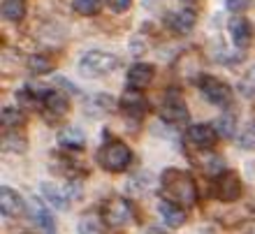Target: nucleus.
I'll list each match as a JSON object with an SVG mask.
<instances>
[{"label":"nucleus","instance_id":"16","mask_svg":"<svg viewBox=\"0 0 255 234\" xmlns=\"http://www.w3.org/2000/svg\"><path fill=\"white\" fill-rule=\"evenodd\" d=\"M88 116H95V118H100V116H107L112 109H114V100L107 98V95H93V98H88L86 105H84Z\"/></svg>","mask_w":255,"mask_h":234},{"label":"nucleus","instance_id":"24","mask_svg":"<svg viewBox=\"0 0 255 234\" xmlns=\"http://www.w3.org/2000/svg\"><path fill=\"white\" fill-rule=\"evenodd\" d=\"M100 0H74L72 2V9L81 16H93V14L100 12Z\"/></svg>","mask_w":255,"mask_h":234},{"label":"nucleus","instance_id":"19","mask_svg":"<svg viewBox=\"0 0 255 234\" xmlns=\"http://www.w3.org/2000/svg\"><path fill=\"white\" fill-rule=\"evenodd\" d=\"M42 102H44V107L51 114H58V116H63L67 112V107H70V102H67V98L61 91H49V88H47V93H44V98H42Z\"/></svg>","mask_w":255,"mask_h":234},{"label":"nucleus","instance_id":"33","mask_svg":"<svg viewBox=\"0 0 255 234\" xmlns=\"http://www.w3.org/2000/svg\"><path fill=\"white\" fill-rule=\"evenodd\" d=\"M148 234H165V232H162V230H158V228H151V230H148Z\"/></svg>","mask_w":255,"mask_h":234},{"label":"nucleus","instance_id":"22","mask_svg":"<svg viewBox=\"0 0 255 234\" xmlns=\"http://www.w3.org/2000/svg\"><path fill=\"white\" fill-rule=\"evenodd\" d=\"M79 234H105V221L98 216H84L79 223Z\"/></svg>","mask_w":255,"mask_h":234},{"label":"nucleus","instance_id":"7","mask_svg":"<svg viewBox=\"0 0 255 234\" xmlns=\"http://www.w3.org/2000/svg\"><path fill=\"white\" fill-rule=\"evenodd\" d=\"M216 197L221 202H235L242 197V181L235 172H223L216 179Z\"/></svg>","mask_w":255,"mask_h":234},{"label":"nucleus","instance_id":"26","mask_svg":"<svg viewBox=\"0 0 255 234\" xmlns=\"http://www.w3.org/2000/svg\"><path fill=\"white\" fill-rule=\"evenodd\" d=\"M239 91H242L244 98L255 100V65L242 77V81H239Z\"/></svg>","mask_w":255,"mask_h":234},{"label":"nucleus","instance_id":"27","mask_svg":"<svg viewBox=\"0 0 255 234\" xmlns=\"http://www.w3.org/2000/svg\"><path fill=\"white\" fill-rule=\"evenodd\" d=\"M0 120H2V125L5 127H16V125L23 123V114L14 107H5L2 109V114H0Z\"/></svg>","mask_w":255,"mask_h":234},{"label":"nucleus","instance_id":"4","mask_svg":"<svg viewBox=\"0 0 255 234\" xmlns=\"http://www.w3.org/2000/svg\"><path fill=\"white\" fill-rule=\"evenodd\" d=\"M102 221L114 230L128 228L132 223V207H130V202H126L123 197L107 200L102 204Z\"/></svg>","mask_w":255,"mask_h":234},{"label":"nucleus","instance_id":"31","mask_svg":"<svg viewBox=\"0 0 255 234\" xmlns=\"http://www.w3.org/2000/svg\"><path fill=\"white\" fill-rule=\"evenodd\" d=\"M251 5V0H228V9L230 12H244Z\"/></svg>","mask_w":255,"mask_h":234},{"label":"nucleus","instance_id":"11","mask_svg":"<svg viewBox=\"0 0 255 234\" xmlns=\"http://www.w3.org/2000/svg\"><path fill=\"white\" fill-rule=\"evenodd\" d=\"M28 214H30V218H33V223L37 225V228L47 230V232H51V230L56 228L51 211H49V209L44 207V202L37 200V197H33V200L28 202Z\"/></svg>","mask_w":255,"mask_h":234},{"label":"nucleus","instance_id":"29","mask_svg":"<svg viewBox=\"0 0 255 234\" xmlns=\"http://www.w3.org/2000/svg\"><path fill=\"white\" fill-rule=\"evenodd\" d=\"M239 144H242V148H246V151H253L255 148V125L244 130V134L239 137Z\"/></svg>","mask_w":255,"mask_h":234},{"label":"nucleus","instance_id":"6","mask_svg":"<svg viewBox=\"0 0 255 234\" xmlns=\"http://www.w3.org/2000/svg\"><path fill=\"white\" fill-rule=\"evenodd\" d=\"M119 107H121V112L128 116V118L139 120V118H144V116H146L148 102H146V98L137 91V88H130V91H126V93L121 95Z\"/></svg>","mask_w":255,"mask_h":234},{"label":"nucleus","instance_id":"12","mask_svg":"<svg viewBox=\"0 0 255 234\" xmlns=\"http://www.w3.org/2000/svg\"><path fill=\"white\" fill-rule=\"evenodd\" d=\"M158 211H160L162 221H165V225L172 230H179L186 223V214H183V209L176 204V202L172 200H162L160 204H158Z\"/></svg>","mask_w":255,"mask_h":234},{"label":"nucleus","instance_id":"21","mask_svg":"<svg viewBox=\"0 0 255 234\" xmlns=\"http://www.w3.org/2000/svg\"><path fill=\"white\" fill-rule=\"evenodd\" d=\"M2 16H5L7 21H21L26 16L23 0H5V2H2Z\"/></svg>","mask_w":255,"mask_h":234},{"label":"nucleus","instance_id":"30","mask_svg":"<svg viewBox=\"0 0 255 234\" xmlns=\"http://www.w3.org/2000/svg\"><path fill=\"white\" fill-rule=\"evenodd\" d=\"M107 2L114 12H126V9H130V5H132V0H107Z\"/></svg>","mask_w":255,"mask_h":234},{"label":"nucleus","instance_id":"1","mask_svg":"<svg viewBox=\"0 0 255 234\" xmlns=\"http://www.w3.org/2000/svg\"><path fill=\"white\" fill-rule=\"evenodd\" d=\"M162 190L179 207H193L197 202V186L181 169H167L162 174Z\"/></svg>","mask_w":255,"mask_h":234},{"label":"nucleus","instance_id":"32","mask_svg":"<svg viewBox=\"0 0 255 234\" xmlns=\"http://www.w3.org/2000/svg\"><path fill=\"white\" fill-rule=\"evenodd\" d=\"M16 100H19L21 105H30V102H33V98H30V88H21L19 93H16Z\"/></svg>","mask_w":255,"mask_h":234},{"label":"nucleus","instance_id":"5","mask_svg":"<svg viewBox=\"0 0 255 234\" xmlns=\"http://www.w3.org/2000/svg\"><path fill=\"white\" fill-rule=\"evenodd\" d=\"M200 88H202V93H204V98L211 105H216V107L225 109L232 105V91H230V86L225 81L216 79V77H202Z\"/></svg>","mask_w":255,"mask_h":234},{"label":"nucleus","instance_id":"20","mask_svg":"<svg viewBox=\"0 0 255 234\" xmlns=\"http://www.w3.org/2000/svg\"><path fill=\"white\" fill-rule=\"evenodd\" d=\"M214 130L218 137H225V139H230V137H235L237 132V118L235 114H221L218 118L214 120Z\"/></svg>","mask_w":255,"mask_h":234},{"label":"nucleus","instance_id":"17","mask_svg":"<svg viewBox=\"0 0 255 234\" xmlns=\"http://www.w3.org/2000/svg\"><path fill=\"white\" fill-rule=\"evenodd\" d=\"M58 144L65 148H72V151H79L86 144V137H84L79 127H63L58 132Z\"/></svg>","mask_w":255,"mask_h":234},{"label":"nucleus","instance_id":"18","mask_svg":"<svg viewBox=\"0 0 255 234\" xmlns=\"http://www.w3.org/2000/svg\"><path fill=\"white\" fill-rule=\"evenodd\" d=\"M167 23L174 28L176 33H188V30L195 28V12L193 9H181V12L169 14Z\"/></svg>","mask_w":255,"mask_h":234},{"label":"nucleus","instance_id":"15","mask_svg":"<svg viewBox=\"0 0 255 234\" xmlns=\"http://www.w3.org/2000/svg\"><path fill=\"white\" fill-rule=\"evenodd\" d=\"M151 79H153V67L146 65V63H137L128 72V84H130V88H137V91L148 86Z\"/></svg>","mask_w":255,"mask_h":234},{"label":"nucleus","instance_id":"25","mask_svg":"<svg viewBox=\"0 0 255 234\" xmlns=\"http://www.w3.org/2000/svg\"><path fill=\"white\" fill-rule=\"evenodd\" d=\"M28 67H30V72H37V74H47L51 72V60L47 58L44 54H33L28 58Z\"/></svg>","mask_w":255,"mask_h":234},{"label":"nucleus","instance_id":"28","mask_svg":"<svg viewBox=\"0 0 255 234\" xmlns=\"http://www.w3.org/2000/svg\"><path fill=\"white\" fill-rule=\"evenodd\" d=\"M2 148H5V151H12V153H23V151H26V141L9 134V137L2 139Z\"/></svg>","mask_w":255,"mask_h":234},{"label":"nucleus","instance_id":"13","mask_svg":"<svg viewBox=\"0 0 255 234\" xmlns=\"http://www.w3.org/2000/svg\"><path fill=\"white\" fill-rule=\"evenodd\" d=\"M186 134H188V141H190V144H193V146H200V148H209L216 141L214 125H204V123L190 125Z\"/></svg>","mask_w":255,"mask_h":234},{"label":"nucleus","instance_id":"9","mask_svg":"<svg viewBox=\"0 0 255 234\" xmlns=\"http://www.w3.org/2000/svg\"><path fill=\"white\" fill-rule=\"evenodd\" d=\"M42 195H44V200L51 202V207L58 209V211H67V209H70L72 188L58 186V183H42Z\"/></svg>","mask_w":255,"mask_h":234},{"label":"nucleus","instance_id":"2","mask_svg":"<svg viewBox=\"0 0 255 234\" xmlns=\"http://www.w3.org/2000/svg\"><path fill=\"white\" fill-rule=\"evenodd\" d=\"M119 67V58L107 51H91L81 58L79 72L86 79H95V77H107L109 72H114Z\"/></svg>","mask_w":255,"mask_h":234},{"label":"nucleus","instance_id":"3","mask_svg":"<svg viewBox=\"0 0 255 234\" xmlns=\"http://www.w3.org/2000/svg\"><path fill=\"white\" fill-rule=\"evenodd\" d=\"M100 165L109 172H126L132 162V153L123 141H109L100 148Z\"/></svg>","mask_w":255,"mask_h":234},{"label":"nucleus","instance_id":"14","mask_svg":"<svg viewBox=\"0 0 255 234\" xmlns=\"http://www.w3.org/2000/svg\"><path fill=\"white\" fill-rule=\"evenodd\" d=\"M0 211L5 216H19L23 211V200L12 188H0Z\"/></svg>","mask_w":255,"mask_h":234},{"label":"nucleus","instance_id":"8","mask_svg":"<svg viewBox=\"0 0 255 234\" xmlns=\"http://www.w3.org/2000/svg\"><path fill=\"white\" fill-rule=\"evenodd\" d=\"M162 116L172 123H181V120L188 118V109H186V102L179 95L176 88H169L165 100H162Z\"/></svg>","mask_w":255,"mask_h":234},{"label":"nucleus","instance_id":"10","mask_svg":"<svg viewBox=\"0 0 255 234\" xmlns=\"http://www.w3.org/2000/svg\"><path fill=\"white\" fill-rule=\"evenodd\" d=\"M230 37L235 42V47L246 49L253 42V26L246 16H235L230 19Z\"/></svg>","mask_w":255,"mask_h":234},{"label":"nucleus","instance_id":"23","mask_svg":"<svg viewBox=\"0 0 255 234\" xmlns=\"http://www.w3.org/2000/svg\"><path fill=\"white\" fill-rule=\"evenodd\" d=\"M200 165L204 167V172H209V174H223V172H225V160H223L221 155H216V153L202 155Z\"/></svg>","mask_w":255,"mask_h":234}]
</instances>
